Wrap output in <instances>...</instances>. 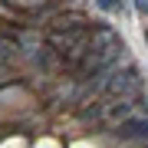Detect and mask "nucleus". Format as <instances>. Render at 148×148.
Returning a JSON list of instances; mask_svg holds the SVG:
<instances>
[{
	"label": "nucleus",
	"mask_w": 148,
	"mask_h": 148,
	"mask_svg": "<svg viewBox=\"0 0 148 148\" xmlns=\"http://www.w3.org/2000/svg\"><path fill=\"white\" fill-rule=\"evenodd\" d=\"M112 99H142V92H145V82H142V76H138V69L135 66H125V69H112V76H109V89H106Z\"/></svg>",
	"instance_id": "f257e3e1"
},
{
	"label": "nucleus",
	"mask_w": 148,
	"mask_h": 148,
	"mask_svg": "<svg viewBox=\"0 0 148 148\" xmlns=\"http://www.w3.org/2000/svg\"><path fill=\"white\" fill-rule=\"evenodd\" d=\"M112 138L119 145H128V142H148V119H138V115H128L122 119L115 128H112Z\"/></svg>",
	"instance_id": "f03ea898"
},
{
	"label": "nucleus",
	"mask_w": 148,
	"mask_h": 148,
	"mask_svg": "<svg viewBox=\"0 0 148 148\" xmlns=\"http://www.w3.org/2000/svg\"><path fill=\"white\" fill-rule=\"evenodd\" d=\"M76 27H89L82 13H56L53 16V30H76Z\"/></svg>",
	"instance_id": "7ed1b4c3"
},
{
	"label": "nucleus",
	"mask_w": 148,
	"mask_h": 148,
	"mask_svg": "<svg viewBox=\"0 0 148 148\" xmlns=\"http://www.w3.org/2000/svg\"><path fill=\"white\" fill-rule=\"evenodd\" d=\"M102 10H122V0H99Z\"/></svg>",
	"instance_id": "20e7f679"
},
{
	"label": "nucleus",
	"mask_w": 148,
	"mask_h": 148,
	"mask_svg": "<svg viewBox=\"0 0 148 148\" xmlns=\"http://www.w3.org/2000/svg\"><path fill=\"white\" fill-rule=\"evenodd\" d=\"M135 10L145 16V13H148V0H135Z\"/></svg>",
	"instance_id": "39448f33"
},
{
	"label": "nucleus",
	"mask_w": 148,
	"mask_h": 148,
	"mask_svg": "<svg viewBox=\"0 0 148 148\" xmlns=\"http://www.w3.org/2000/svg\"><path fill=\"white\" fill-rule=\"evenodd\" d=\"M145 40H148V27H145Z\"/></svg>",
	"instance_id": "423d86ee"
}]
</instances>
